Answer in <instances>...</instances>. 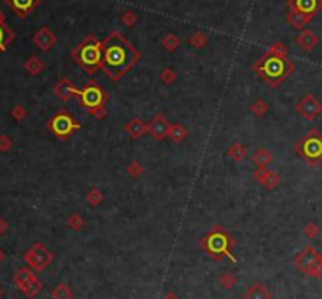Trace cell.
<instances>
[{
	"instance_id": "6da1fadb",
	"label": "cell",
	"mask_w": 322,
	"mask_h": 299,
	"mask_svg": "<svg viewBox=\"0 0 322 299\" xmlns=\"http://www.w3.org/2000/svg\"><path fill=\"white\" fill-rule=\"evenodd\" d=\"M140 58V52L121 33L112 32L102 42V69L113 82L121 80Z\"/></svg>"
},
{
	"instance_id": "7a4b0ae2",
	"label": "cell",
	"mask_w": 322,
	"mask_h": 299,
	"mask_svg": "<svg viewBox=\"0 0 322 299\" xmlns=\"http://www.w3.org/2000/svg\"><path fill=\"white\" fill-rule=\"evenodd\" d=\"M253 70L272 88H278L292 74L294 64L288 58L286 47L283 44H275L253 64Z\"/></svg>"
},
{
	"instance_id": "3957f363",
	"label": "cell",
	"mask_w": 322,
	"mask_h": 299,
	"mask_svg": "<svg viewBox=\"0 0 322 299\" xmlns=\"http://www.w3.org/2000/svg\"><path fill=\"white\" fill-rule=\"evenodd\" d=\"M200 244L206 250V254L216 262H220L223 258L236 262V257L233 256L236 240L228 232H225L220 226H214V229L201 238Z\"/></svg>"
},
{
	"instance_id": "277c9868",
	"label": "cell",
	"mask_w": 322,
	"mask_h": 299,
	"mask_svg": "<svg viewBox=\"0 0 322 299\" xmlns=\"http://www.w3.org/2000/svg\"><path fill=\"white\" fill-rule=\"evenodd\" d=\"M71 56L83 70L93 74L102 66V44L94 36H87L71 52Z\"/></svg>"
},
{
	"instance_id": "5b68a950",
	"label": "cell",
	"mask_w": 322,
	"mask_h": 299,
	"mask_svg": "<svg viewBox=\"0 0 322 299\" xmlns=\"http://www.w3.org/2000/svg\"><path fill=\"white\" fill-rule=\"evenodd\" d=\"M294 150L303 158L309 166H317L322 163V134L317 130H309L294 144Z\"/></svg>"
},
{
	"instance_id": "8992f818",
	"label": "cell",
	"mask_w": 322,
	"mask_h": 299,
	"mask_svg": "<svg viewBox=\"0 0 322 299\" xmlns=\"http://www.w3.org/2000/svg\"><path fill=\"white\" fill-rule=\"evenodd\" d=\"M77 98H79V104L90 114L93 112H96L98 108L105 106L107 100H109V96H107L105 90L101 85H98L96 82H93V80L88 82L82 90H79Z\"/></svg>"
},
{
	"instance_id": "52a82bcc",
	"label": "cell",
	"mask_w": 322,
	"mask_h": 299,
	"mask_svg": "<svg viewBox=\"0 0 322 299\" xmlns=\"http://www.w3.org/2000/svg\"><path fill=\"white\" fill-rule=\"evenodd\" d=\"M47 128H49L57 138L68 140L76 130L80 128V124L68 113V110H58L49 121H47Z\"/></svg>"
},
{
	"instance_id": "ba28073f",
	"label": "cell",
	"mask_w": 322,
	"mask_h": 299,
	"mask_svg": "<svg viewBox=\"0 0 322 299\" xmlns=\"http://www.w3.org/2000/svg\"><path fill=\"white\" fill-rule=\"evenodd\" d=\"M24 258L33 271L41 272L54 262V254L43 243H35L26 252Z\"/></svg>"
},
{
	"instance_id": "9c48e42d",
	"label": "cell",
	"mask_w": 322,
	"mask_h": 299,
	"mask_svg": "<svg viewBox=\"0 0 322 299\" xmlns=\"http://www.w3.org/2000/svg\"><path fill=\"white\" fill-rule=\"evenodd\" d=\"M15 284L27 298H35L43 288V284L38 280L37 274L32 268H21L15 274Z\"/></svg>"
},
{
	"instance_id": "30bf717a",
	"label": "cell",
	"mask_w": 322,
	"mask_h": 299,
	"mask_svg": "<svg viewBox=\"0 0 322 299\" xmlns=\"http://www.w3.org/2000/svg\"><path fill=\"white\" fill-rule=\"evenodd\" d=\"M322 260V254L313 246H305L299 254L294 257V266L305 276H309L313 268Z\"/></svg>"
},
{
	"instance_id": "8fae6325",
	"label": "cell",
	"mask_w": 322,
	"mask_h": 299,
	"mask_svg": "<svg viewBox=\"0 0 322 299\" xmlns=\"http://www.w3.org/2000/svg\"><path fill=\"white\" fill-rule=\"evenodd\" d=\"M295 112L306 121H314L322 114V104L314 94L308 92L295 104Z\"/></svg>"
},
{
	"instance_id": "7c38bea8",
	"label": "cell",
	"mask_w": 322,
	"mask_h": 299,
	"mask_svg": "<svg viewBox=\"0 0 322 299\" xmlns=\"http://www.w3.org/2000/svg\"><path fill=\"white\" fill-rule=\"evenodd\" d=\"M253 178H255V180L259 185H262V186H264L266 190H269V191L270 190H275L280 185V182H281V176L278 172H275V171L269 170V168H264V170L256 168L253 171Z\"/></svg>"
},
{
	"instance_id": "4fadbf2b",
	"label": "cell",
	"mask_w": 322,
	"mask_h": 299,
	"mask_svg": "<svg viewBox=\"0 0 322 299\" xmlns=\"http://www.w3.org/2000/svg\"><path fill=\"white\" fill-rule=\"evenodd\" d=\"M170 126L172 124L167 121V118L162 113H159L154 116L151 119V122L148 124V134L156 141H162L164 138H167V135H169Z\"/></svg>"
},
{
	"instance_id": "5bb4252c",
	"label": "cell",
	"mask_w": 322,
	"mask_h": 299,
	"mask_svg": "<svg viewBox=\"0 0 322 299\" xmlns=\"http://www.w3.org/2000/svg\"><path fill=\"white\" fill-rule=\"evenodd\" d=\"M322 10V0H289V11L313 18Z\"/></svg>"
},
{
	"instance_id": "9a60e30c",
	"label": "cell",
	"mask_w": 322,
	"mask_h": 299,
	"mask_svg": "<svg viewBox=\"0 0 322 299\" xmlns=\"http://www.w3.org/2000/svg\"><path fill=\"white\" fill-rule=\"evenodd\" d=\"M5 4L15 11L18 18H27L37 8L40 0H5Z\"/></svg>"
},
{
	"instance_id": "2e32d148",
	"label": "cell",
	"mask_w": 322,
	"mask_h": 299,
	"mask_svg": "<svg viewBox=\"0 0 322 299\" xmlns=\"http://www.w3.org/2000/svg\"><path fill=\"white\" fill-rule=\"evenodd\" d=\"M77 92H79V90L76 88V85H73L68 78L58 80L57 85L54 86V94L62 100H69L71 98L77 96Z\"/></svg>"
},
{
	"instance_id": "e0dca14e",
	"label": "cell",
	"mask_w": 322,
	"mask_h": 299,
	"mask_svg": "<svg viewBox=\"0 0 322 299\" xmlns=\"http://www.w3.org/2000/svg\"><path fill=\"white\" fill-rule=\"evenodd\" d=\"M242 299H272L270 292L267 290V286L261 282H255L245 290Z\"/></svg>"
},
{
	"instance_id": "ac0fdd59",
	"label": "cell",
	"mask_w": 322,
	"mask_h": 299,
	"mask_svg": "<svg viewBox=\"0 0 322 299\" xmlns=\"http://www.w3.org/2000/svg\"><path fill=\"white\" fill-rule=\"evenodd\" d=\"M33 42L37 44L41 50H49L51 47L55 44V36H54V33L49 30V28H41L37 34L33 36Z\"/></svg>"
},
{
	"instance_id": "d6986e66",
	"label": "cell",
	"mask_w": 322,
	"mask_h": 299,
	"mask_svg": "<svg viewBox=\"0 0 322 299\" xmlns=\"http://www.w3.org/2000/svg\"><path fill=\"white\" fill-rule=\"evenodd\" d=\"M124 132H126V134H129L134 140H138L148 132V124L143 122L140 118H134V119H130L129 122H126Z\"/></svg>"
},
{
	"instance_id": "ffe728a7",
	"label": "cell",
	"mask_w": 322,
	"mask_h": 299,
	"mask_svg": "<svg viewBox=\"0 0 322 299\" xmlns=\"http://www.w3.org/2000/svg\"><path fill=\"white\" fill-rule=\"evenodd\" d=\"M252 162L256 164V168L264 170V168H269V164L273 162V155L269 152V149L259 148V149H256L255 154L252 155Z\"/></svg>"
},
{
	"instance_id": "44dd1931",
	"label": "cell",
	"mask_w": 322,
	"mask_h": 299,
	"mask_svg": "<svg viewBox=\"0 0 322 299\" xmlns=\"http://www.w3.org/2000/svg\"><path fill=\"white\" fill-rule=\"evenodd\" d=\"M169 136L173 142H176V144H180V142H183L187 136H189V132L187 128L180 124V122H176V124H172L170 128H169Z\"/></svg>"
},
{
	"instance_id": "7402d4cb",
	"label": "cell",
	"mask_w": 322,
	"mask_h": 299,
	"mask_svg": "<svg viewBox=\"0 0 322 299\" xmlns=\"http://www.w3.org/2000/svg\"><path fill=\"white\" fill-rule=\"evenodd\" d=\"M297 44H299L302 49H305L306 52H309L317 44V36L313 32L305 30L299 34V36H297Z\"/></svg>"
},
{
	"instance_id": "603a6c76",
	"label": "cell",
	"mask_w": 322,
	"mask_h": 299,
	"mask_svg": "<svg viewBox=\"0 0 322 299\" xmlns=\"http://www.w3.org/2000/svg\"><path fill=\"white\" fill-rule=\"evenodd\" d=\"M226 157H230L233 162L239 163L247 157V148L241 144V142H234V144H231L228 150H226Z\"/></svg>"
},
{
	"instance_id": "cb8c5ba5",
	"label": "cell",
	"mask_w": 322,
	"mask_h": 299,
	"mask_svg": "<svg viewBox=\"0 0 322 299\" xmlns=\"http://www.w3.org/2000/svg\"><path fill=\"white\" fill-rule=\"evenodd\" d=\"M24 69H26L30 76H38L44 69V63L38 56H30L26 62V64H24Z\"/></svg>"
},
{
	"instance_id": "d4e9b609",
	"label": "cell",
	"mask_w": 322,
	"mask_h": 299,
	"mask_svg": "<svg viewBox=\"0 0 322 299\" xmlns=\"http://www.w3.org/2000/svg\"><path fill=\"white\" fill-rule=\"evenodd\" d=\"M51 298L52 299H73L74 293H73V290H71L68 285L58 284L55 288L51 292Z\"/></svg>"
},
{
	"instance_id": "484cf974",
	"label": "cell",
	"mask_w": 322,
	"mask_h": 299,
	"mask_svg": "<svg viewBox=\"0 0 322 299\" xmlns=\"http://www.w3.org/2000/svg\"><path fill=\"white\" fill-rule=\"evenodd\" d=\"M13 40H15V33L11 32L5 24H2V26H0V54L7 49Z\"/></svg>"
},
{
	"instance_id": "4316f807",
	"label": "cell",
	"mask_w": 322,
	"mask_h": 299,
	"mask_svg": "<svg viewBox=\"0 0 322 299\" xmlns=\"http://www.w3.org/2000/svg\"><path fill=\"white\" fill-rule=\"evenodd\" d=\"M288 20H289V24L294 28H302L305 24H308L309 20H311V18L305 16V14H300V13H295V11H289Z\"/></svg>"
},
{
	"instance_id": "83f0119b",
	"label": "cell",
	"mask_w": 322,
	"mask_h": 299,
	"mask_svg": "<svg viewBox=\"0 0 322 299\" xmlns=\"http://www.w3.org/2000/svg\"><path fill=\"white\" fill-rule=\"evenodd\" d=\"M250 110L256 118H262L269 112V104L264 99H256L252 105H250Z\"/></svg>"
},
{
	"instance_id": "f1b7e54d",
	"label": "cell",
	"mask_w": 322,
	"mask_h": 299,
	"mask_svg": "<svg viewBox=\"0 0 322 299\" xmlns=\"http://www.w3.org/2000/svg\"><path fill=\"white\" fill-rule=\"evenodd\" d=\"M66 224H68L69 229H73V230L77 232V230H82V229H83V226H85V221H83L82 214L73 213V214H69V218H68Z\"/></svg>"
},
{
	"instance_id": "f546056e",
	"label": "cell",
	"mask_w": 322,
	"mask_h": 299,
	"mask_svg": "<svg viewBox=\"0 0 322 299\" xmlns=\"http://www.w3.org/2000/svg\"><path fill=\"white\" fill-rule=\"evenodd\" d=\"M85 199L91 207H98L102 202V193L98 188H90V191L85 194Z\"/></svg>"
},
{
	"instance_id": "4dcf8cb0",
	"label": "cell",
	"mask_w": 322,
	"mask_h": 299,
	"mask_svg": "<svg viewBox=\"0 0 322 299\" xmlns=\"http://www.w3.org/2000/svg\"><path fill=\"white\" fill-rule=\"evenodd\" d=\"M236 284H237V278L233 272H223L220 276V286L225 290H231Z\"/></svg>"
},
{
	"instance_id": "1f68e13d",
	"label": "cell",
	"mask_w": 322,
	"mask_h": 299,
	"mask_svg": "<svg viewBox=\"0 0 322 299\" xmlns=\"http://www.w3.org/2000/svg\"><path fill=\"white\" fill-rule=\"evenodd\" d=\"M303 235L306 238H309V240H316V238L320 235V227L316 222H308L303 227Z\"/></svg>"
},
{
	"instance_id": "d6a6232c",
	"label": "cell",
	"mask_w": 322,
	"mask_h": 299,
	"mask_svg": "<svg viewBox=\"0 0 322 299\" xmlns=\"http://www.w3.org/2000/svg\"><path fill=\"white\" fill-rule=\"evenodd\" d=\"M164 46L169 52H173L176 47L180 46V40H178V36H175V34H167L164 40Z\"/></svg>"
},
{
	"instance_id": "836d02e7",
	"label": "cell",
	"mask_w": 322,
	"mask_h": 299,
	"mask_svg": "<svg viewBox=\"0 0 322 299\" xmlns=\"http://www.w3.org/2000/svg\"><path fill=\"white\" fill-rule=\"evenodd\" d=\"M126 171H127V174L130 176V177H138V176H141V172H143V166L138 163V162H130L129 164H127V168H126Z\"/></svg>"
},
{
	"instance_id": "e575fe53",
	"label": "cell",
	"mask_w": 322,
	"mask_h": 299,
	"mask_svg": "<svg viewBox=\"0 0 322 299\" xmlns=\"http://www.w3.org/2000/svg\"><path fill=\"white\" fill-rule=\"evenodd\" d=\"M160 80L164 83H167V85H172V83L176 80V72H175L173 69H170V68H165L162 72H160Z\"/></svg>"
},
{
	"instance_id": "d590c367",
	"label": "cell",
	"mask_w": 322,
	"mask_h": 299,
	"mask_svg": "<svg viewBox=\"0 0 322 299\" xmlns=\"http://www.w3.org/2000/svg\"><path fill=\"white\" fill-rule=\"evenodd\" d=\"M11 116H13L16 121H24L27 118V108L24 105H16L13 110H11Z\"/></svg>"
},
{
	"instance_id": "8d00e7d4",
	"label": "cell",
	"mask_w": 322,
	"mask_h": 299,
	"mask_svg": "<svg viewBox=\"0 0 322 299\" xmlns=\"http://www.w3.org/2000/svg\"><path fill=\"white\" fill-rule=\"evenodd\" d=\"M13 148V141L8 135H0V152H8Z\"/></svg>"
},
{
	"instance_id": "74e56055",
	"label": "cell",
	"mask_w": 322,
	"mask_h": 299,
	"mask_svg": "<svg viewBox=\"0 0 322 299\" xmlns=\"http://www.w3.org/2000/svg\"><path fill=\"white\" fill-rule=\"evenodd\" d=\"M190 42H192L195 47H203V46L206 44V36H205V34L197 33V34H194L192 38H190Z\"/></svg>"
},
{
	"instance_id": "f35d334b",
	"label": "cell",
	"mask_w": 322,
	"mask_h": 299,
	"mask_svg": "<svg viewBox=\"0 0 322 299\" xmlns=\"http://www.w3.org/2000/svg\"><path fill=\"white\" fill-rule=\"evenodd\" d=\"M308 278H313V279H320L322 278V260L317 263V265L313 268V271L309 272V276Z\"/></svg>"
},
{
	"instance_id": "ab89813d",
	"label": "cell",
	"mask_w": 322,
	"mask_h": 299,
	"mask_svg": "<svg viewBox=\"0 0 322 299\" xmlns=\"http://www.w3.org/2000/svg\"><path fill=\"white\" fill-rule=\"evenodd\" d=\"M7 230H8V222L4 218H0V235H4Z\"/></svg>"
},
{
	"instance_id": "60d3db41",
	"label": "cell",
	"mask_w": 322,
	"mask_h": 299,
	"mask_svg": "<svg viewBox=\"0 0 322 299\" xmlns=\"http://www.w3.org/2000/svg\"><path fill=\"white\" fill-rule=\"evenodd\" d=\"M162 299H180V296H178L175 292H167Z\"/></svg>"
},
{
	"instance_id": "b9f144b4",
	"label": "cell",
	"mask_w": 322,
	"mask_h": 299,
	"mask_svg": "<svg viewBox=\"0 0 322 299\" xmlns=\"http://www.w3.org/2000/svg\"><path fill=\"white\" fill-rule=\"evenodd\" d=\"M134 19H135V18H134L132 14H127L126 18H123V20H126V22L129 24V27H130V26H132V22H134Z\"/></svg>"
},
{
	"instance_id": "7bdbcfd3",
	"label": "cell",
	"mask_w": 322,
	"mask_h": 299,
	"mask_svg": "<svg viewBox=\"0 0 322 299\" xmlns=\"http://www.w3.org/2000/svg\"><path fill=\"white\" fill-rule=\"evenodd\" d=\"M2 24H5V14L2 13V10H0V26H2Z\"/></svg>"
},
{
	"instance_id": "ee69618b",
	"label": "cell",
	"mask_w": 322,
	"mask_h": 299,
	"mask_svg": "<svg viewBox=\"0 0 322 299\" xmlns=\"http://www.w3.org/2000/svg\"><path fill=\"white\" fill-rule=\"evenodd\" d=\"M4 260H5V252H4L2 249H0V263H2Z\"/></svg>"
},
{
	"instance_id": "f6af8a7d",
	"label": "cell",
	"mask_w": 322,
	"mask_h": 299,
	"mask_svg": "<svg viewBox=\"0 0 322 299\" xmlns=\"http://www.w3.org/2000/svg\"><path fill=\"white\" fill-rule=\"evenodd\" d=\"M0 296H2V288H0Z\"/></svg>"
}]
</instances>
